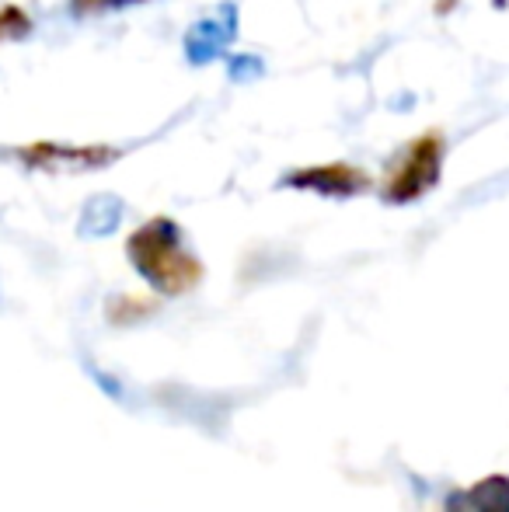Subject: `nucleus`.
<instances>
[{
  "label": "nucleus",
  "mask_w": 509,
  "mask_h": 512,
  "mask_svg": "<svg viewBox=\"0 0 509 512\" xmlns=\"http://www.w3.org/2000/svg\"><path fill=\"white\" fill-rule=\"evenodd\" d=\"M283 189H297V192H318L328 199H353L363 196L370 189V175L356 164H314V168H297L283 178Z\"/></svg>",
  "instance_id": "20e7f679"
},
{
  "label": "nucleus",
  "mask_w": 509,
  "mask_h": 512,
  "mask_svg": "<svg viewBox=\"0 0 509 512\" xmlns=\"http://www.w3.org/2000/svg\"><path fill=\"white\" fill-rule=\"evenodd\" d=\"M443 168V136L440 133H422L394 157V164L387 168L381 196L391 206H408L415 199H422L426 192L436 189Z\"/></svg>",
  "instance_id": "f03ea898"
},
{
  "label": "nucleus",
  "mask_w": 509,
  "mask_h": 512,
  "mask_svg": "<svg viewBox=\"0 0 509 512\" xmlns=\"http://www.w3.org/2000/svg\"><path fill=\"white\" fill-rule=\"evenodd\" d=\"M471 512H509V478H485L468 492Z\"/></svg>",
  "instance_id": "423d86ee"
},
{
  "label": "nucleus",
  "mask_w": 509,
  "mask_h": 512,
  "mask_svg": "<svg viewBox=\"0 0 509 512\" xmlns=\"http://www.w3.org/2000/svg\"><path fill=\"white\" fill-rule=\"evenodd\" d=\"M450 7H454V0H440V4H436V14H447Z\"/></svg>",
  "instance_id": "1a4fd4ad"
},
{
  "label": "nucleus",
  "mask_w": 509,
  "mask_h": 512,
  "mask_svg": "<svg viewBox=\"0 0 509 512\" xmlns=\"http://www.w3.org/2000/svg\"><path fill=\"white\" fill-rule=\"evenodd\" d=\"M18 157L35 171H98L116 161L119 150L102 147V143H84L81 147V143L39 140V143H28Z\"/></svg>",
  "instance_id": "7ed1b4c3"
},
{
  "label": "nucleus",
  "mask_w": 509,
  "mask_h": 512,
  "mask_svg": "<svg viewBox=\"0 0 509 512\" xmlns=\"http://www.w3.org/2000/svg\"><path fill=\"white\" fill-rule=\"evenodd\" d=\"M133 4H147V0H74V14H102V11H116V7H133Z\"/></svg>",
  "instance_id": "6e6552de"
},
{
  "label": "nucleus",
  "mask_w": 509,
  "mask_h": 512,
  "mask_svg": "<svg viewBox=\"0 0 509 512\" xmlns=\"http://www.w3.org/2000/svg\"><path fill=\"white\" fill-rule=\"evenodd\" d=\"M234 35H238V7L220 4L217 11L199 18L185 32V56H189V63H210L224 53Z\"/></svg>",
  "instance_id": "39448f33"
},
{
  "label": "nucleus",
  "mask_w": 509,
  "mask_h": 512,
  "mask_svg": "<svg viewBox=\"0 0 509 512\" xmlns=\"http://www.w3.org/2000/svg\"><path fill=\"white\" fill-rule=\"evenodd\" d=\"M126 255L133 269L164 297L196 290L199 279H203V265L182 244L178 223L168 220V216H154L143 227H136L126 241Z\"/></svg>",
  "instance_id": "f257e3e1"
},
{
  "label": "nucleus",
  "mask_w": 509,
  "mask_h": 512,
  "mask_svg": "<svg viewBox=\"0 0 509 512\" xmlns=\"http://www.w3.org/2000/svg\"><path fill=\"white\" fill-rule=\"evenodd\" d=\"M496 4H499V7H503V4H506V0H496Z\"/></svg>",
  "instance_id": "9d476101"
},
{
  "label": "nucleus",
  "mask_w": 509,
  "mask_h": 512,
  "mask_svg": "<svg viewBox=\"0 0 509 512\" xmlns=\"http://www.w3.org/2000/svg\"><path fill=\"white\" fill-rule=\"evenodd\" d=\"M32 32V18L21 11L18 4H4L0 7V42L7 39H25Z\"/></svg>",
  "instance_id": "0eeeda50"
}]
</instances>
